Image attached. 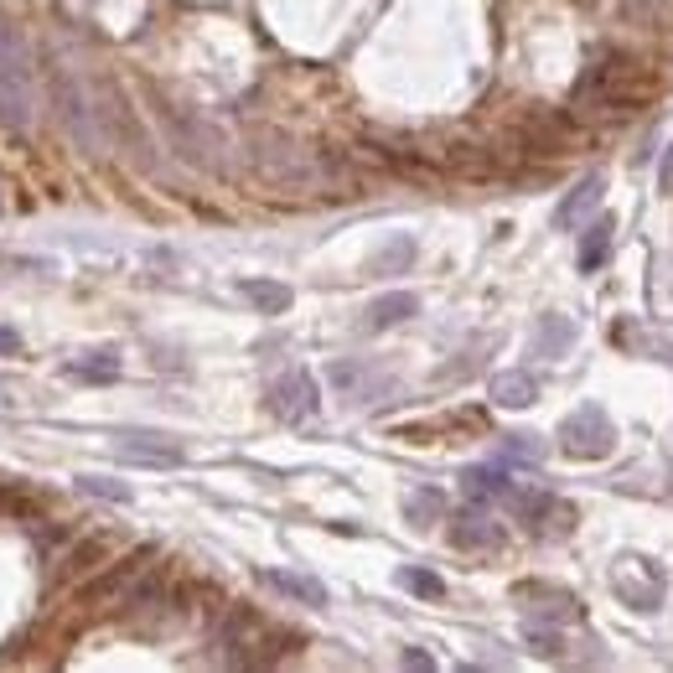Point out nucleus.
Here are the masks:
<instances>
[{
    "label": "nucleus",
    "mask_w": 673,
    "mask_h": 673,
    "mask_svg": "<svg viewBox=\"0 0 673 673\" xmlns=\"http://www.w3.org/2000/svg\"><path fill=\"white\" fill-rule=\"evenodd\" d=\"M648 99H658L653 68L642 63L638 52L611 48L607 58H596L591 73L576 83L570 110H576L580 120H627V114L642 110Z\"/></svg>",
    "instance_id": "f257e3e1"
},
{
    "label": "nucleus",
    "mask_w": 673,
    "mask_h": 673,
    "mask_svg": "<svg viewBox=\"0 0 673 673\" xmlns=\"http://www.w3.org/2000/svg\"><path fill=\"white\" fill-rule=\"evenodd\" d=\"M0 125L11 130L37 125V83H32V63H27V42L6 21H0Z\"/></svg>",
    "instance_id": "f03ea898"
},
{
    "label": "nucleus",
    "mask_w": 673,
    "mask_h": 673,
    "mask_svg": "<svg viewBox=\"0 0 673 673\" xmlns=\"http://www.w3.org/2000/svg\"><path fill=\"white\" fill-rule=\"evenodd\" d=\"M611 591L632 611H658L663 596H669V576L653 560H642V555H622V560L611 565Z\"/></svg>",
    "instance_id": "7ed1b4c3"
},
{
    "label": "nucleus",
    "mask_w": 673,
    "mask_h": 673,
    "mask_svg": "<svg viewBox=\"0 0 673 673\" xmlns=\"http://www.w3.org/2000/svg\"><path fill=\"white\" fill-rule=\"evenodd\" d=\"M560 441L570 456H580V462H601L611 446H617V425L607 420V410L601 404H580V410H570L560 425Z\"/></svg>",
    "instance_id": "20e7f679"
},
{
    "label": "nucleus",
    "mask_w": 673,
    "mask_h": 673,
    "mask_svg": "<svg viewBox=\"0 0 673 673\" xmlns=\"http://www.w3.org/2000/svg\"><path fill=\"white\" fill-rule=\"evenodd\" d=\"M166 125H172V135H177V145H182V156L187 161H197V166H224V151H228V141H224V130H213L208 120H197V114H182V110H166Z\"/></svg>",
    "instance_id": "39448f33"
},
{
    "label": "nucleus",
    "mask_w": 673,
    "mask_h": 673,
    "mask_svg": "<svg viewBox=\"0 0 673 673\" xmlns=\"http://www.w3.org/2000/svg\"><path fill=\"white\" fill-rule=\"evenodd\" d=\"M508 503L518 508V518H524V524H539V534H570V529H576V508H570V503H560V497H549V493L514 487V493H508Z\"/></svg>",
    "instance_id": "423d86ee"
},
{
    "label": "nucleus",
    "mask_w": 673,
    "mask_h": 673,
    "mask_svg": "<svg viewBox=\"0 0 673 673\" xmlns=\"http://www.w3.org/2000/svg\"><path fill=\"white\" fill-rule=\"evenodd\" d=\"M270 410L280 420H290V425H296V420H311L317 415V379H311L306 369L280 373V379L270 384Z\"/></svg>",
    "instance_id": "0eeeda50"
},
{
    "label": "nucleus",
    "mask_w": 673,
    "mask_h": 673,
    "mask_svg": "<svg viewBox=\"0 0 673 673\" xmlns=\"http://www.w3.org/2000/svg\"><path fill=\"white\" fill-rule=\"evenodd\" d=\"M114 451L135 466H161V472H172V466L187 462V451L172 441V435H156V431H125L114 441Z\"/></svg>",
    "instance_id": "6e6552de"
},
{
    "label": "nucleus",
    "mask_w": 673,
    "mask_h": 673,
    "mask_svg": "<svg viewBox=\"0 0 673 673\" xmlns=\"http://www.w3.org/2000/svg\"><path fill=\"white\" fill-rule=\"evenodd\" d=\"M58 110H63V125L73 130V135H79V141L89 145V151H99V145H104V135L94 130V114H99V110H94V99L83 94V89H79L73 79H68V73L58 79Z\"/></svg>",
    "instance_id": "1a4fd4ad"
},
{
    "label": "nucleus",
    "mask_w": 673,
    "mask_h": 673,
    "mask_svg": "<svg viewBox=\"0 0 673 673\" xmlns=\"http://www.w3.org/2000/svg\"><path fill=\"white\" fill-rule=\"evenodd\" d=\"M332 384L353 404H373V400H384V394H394V379H384L369 363H332Z\"/></svg>",
    "instance_id": "9d476101"
},
{
    "label": "nucleus",
    "mask_w": 673,
    "mask_h": 673,
    "mask_svg": "<svg viewBox=\"0 0 673 673\" xmlns=\"http://www.w3.org/2000/svg\"><path fill=\"white\" fill-rule=\"evenodd\" d=\"M534 400H539V379H534V373H497L493 379L497 410H529Z\"/></svg>",
    "instance_id": "9b49d317"
},
{
    "label": "nucleus",
    "mask_w": 673,
    "mask_h": 673,
    "mask_svg": "<svg viewBox=\"0 0 673 673\" xmlns=\"http://www.w3.org/2000/svg\"><path fill=\"white\" fill-rule=\"evenodd\" d=\"M415 311H420V296H410V290H389V296H379V301L369 306V327L373 332H384V327L410 321Z\"/></svg>",
    "instance_id": "f8f14e48"
},
{
    "label": "nucleus",
    "mask_w": 673,
    "mask_h": 673,
    "mask_svg": "<svg viewBox=\"0 0 673 673\" xmlns=\"http://www.w3.org/2000/svg\"><path fill=\"white\" fill-rule=\"evenodd\" d=\"M265 586H275L280 596H296V601H306V607H327V586L311 576H290V570H265Z\"/></svg>",
    "instance_id": "ddd939ff"
},
{
    "label": "nucleus",
    "mask_w": 673,
    "mask_h": 673,
    "mask_svg": "<svg viewBox=\"0 0 673 673\" xmlns=\"http://www.w3.org/2000/svg\"><path fill=\"white\" fill-rule=\"evenodd\" d=\"M601 187H607L601 177H586V182L576 187V193H570V197L560 203V213H555V224H560V228H580V224H586V213H591L596 203H601Z\"/></svg>",
    "instance_id": "4468645a"
},
{
    "label": "nucleus",
    "mask_w": 673,
    "mask_h": 673,
    "mask_svg": "<svg viewBox=\"0 0 673 673\" xmlns=\"http://www.w3.org/2000/svg\"><path fill=\"white\" fill-rule=\"evenodd\" d=\"M462 487H466L472 503H487V497H508V493H514V482L503 477V466H466Z\"/></svg>",
    "instance_id": "2eb2a0df"
},
{
    "label": "nucleus",
    "mask_w": 673,
    "mask_h": 673,
    "mask_svg": "<svg viewBox=\"0 0 673 673\" xmlns=\"http://www.w3.org/2000/svg\"><path fill=\"white\" fill-rule=\"evenodd\" d=\"M451 539H456L462 549H497L503 534L493 529V518L487 514H462L456 524H451Z\"/></svg>",
    "instance_id": "dca6fc26"
},
{
    "label": "nucleus",
    "mask_w": 673,
    "mask_h": 673,
    "mask_svg": "<svg viewBox=\"0 0 673 673\" xmlns=\"http://www.w3.org/2000/svg\"><path fill=\"white\" fill-rule=\"evenodd\" d=\"M68 379H83V384H110V379H120V358L104 348V353H83L73 358V363H63Z\"/></svg>",
    "instance_id": "f3484780"
},
{
    "label": "nucleus",
    "mask_w": 673,
    "mask_h": 673,
    "mask_svg": "<svg viewBox=\"0 0 673 673\" xmlns=\"http://www.w3.org/2000/svg\"><path fill=\"white\" fill-rule=\"evenodd\" d=\"M524 135H529L545 156H555V151H565V145H570V125H565V120H555V114H529Z\"/></svg>",
    "instance_id": "a211bd4d"
},
{
    "label": "nucleus",
    "mask_w": 673,
    "mask_h": 673,
    "mask_svg": "<svg viewBox=\"0 0 673 673\" xmlns=\"http://www.w3.org/2000/svg\"><path fill=\"white\" fill-rule=\"evenodd\" d=\"M539 358H565V348L576 342V321H565V317H545L539 321Z\"/></svg>",
    "instance_id": "6ab92c4d"
},
{
    "label": "nucleus",
    "mask_w": 673,
    "mask_h": 673,
    "mask_svg": "<svg viewBox=\"0 0 673 673\" xmlns=\"http://www.w3.org/2000/svg\"><path fill=\"white\" fill-rule=\"evenodd\" d=\"M601 11H611V17L622 21H663L669 17V0H596Z\"/></svg>",
    "instance_id": "aec40b11"
},
{
    "label": "nucleus",
    "mask_w": 673,
    "mask_h": 673,
    "mask_svg": "<svg viewBox=\"0 0 673 673\" xmlns=\"http://www.w3.org/2000/svg\"><path fill=\"white\" fill-rule=\"evenodd\" d=\"M244 301H255L259 311H270V317H280L290 306V286H275V280H244Z\"/></svg>",
    "instance_id": "412c9836"
},
{
    "label": "nucleus",
    "mask_w": 673,
    "mask_h": 673,
    "mask_svg": "<svg viewBox=\"0 0 673 673\" xmlns=\"http://www.w3.org/2000/svg\"><path fill=\"white\" fill-rule=\"evenodd\" d=\"M611 218H596L591 228H586V239H580V270H596L601 259H607V249H611Z\"/></svg>",
    "instance_id": "4be33fe9"
},
{
    "label": "nucleus",
    "mask_w": 673,
    "mask_h": 673,
    "mask_svg": "<svg viewBox=\"0 0 673 673\" xmlns=\"http://www.w3.org/2000/svg\"><path fill=\"white\" fill-rule=\"evenodd\" d=\"M410 265H415V239H410V234L384 244V249L373 255V275H400V270H410Z\"/></svg>",
    "instance_id": "5701e85b"
},
{
    "label": "nucleus",
    "mask_w": 673,
    "mask_h": 673,
    "mask_svg": "<svg viewBox=\"0 0 673 673\" xmlns=\"http://www.w3.org/2000/svg\"><path fill=\"white\" fill-rule=\"evenodd\" d=\"M404 514H410V524H415V529H431L435 518H441V493H431V487L410 493V497H404Z\"/></svg>",
    "instance_id": "b1692460"
},
{
    "label": "nucleus",
    "mask_w": 673,
    "mask_h": 673,
    "mask_svg": "<svg viewBox=\"0 0 673 673\" xmlns=\"http://www.w3.org/2000/svg\"><path fill=\"white\" fill-rule=\"evenodd\" d=\"M503 462L539 466L545 462V441H539V435H503Z\"/></svg>",
    "instance_id": "393cba45"
},
{
    "label": "nucleus",
    "mask_w": 673,
    "mask_h": 673,
    "mask_svg": "<svg viewBox=\"0 0 673 673\" xmlns=\"http://www.w3.org/2000/svg\"><path fill=\"white\" fill-rule=\"evenodd\" d=\"M400 586H404V591H415V596H425V601L446 596V580L435 576V570H420V565H404V570H400Z\"/></svg>",
    "instance_id": "a878e982"
},
{
    "label": "nucleus",
    "mask_w": 673,
    "mask_h": 673,
    "mask_svg": "<svg viewBox=\"0 0 673 673\" xmlns=\"http://www.w3.org/2000/svg\"><path fill=\"white\" fill-rule=\"evenodd\" d=\"M79 487L89 497H110V503H130V487L114 477H79Z\"/></svg>",
    "instance_id": "bb28decb"
},
{
    "label": "nucleus",
    "mask_w": 673,
    "mask_h": 673,
    "mask_svg": "<svg viewBox=\"0 0 673 673\" xmlns=\"http://www.w3.org/2000/svg\"><path fill=\"white\" fill-rule=\"evenodd\" d=\"M17 348H21V336L11 327H0V353H17Z\"/></svg>",
    "instance_id": "cd10ccee"
},
{
    "label": "nucleus",
    "mask_w": 673,
    "mask_h": 673,
    "mask_svg": "<svg viewBox=\"0 0 673 673\" xmlns=\"http://www.w3.org/2000/svg\"><path fill=\"white\" fill-rule=\"evenodd\" d=\"M404 663H410V669H431V658L420 653V648H410V653H404Z\"/></svg>",
    "instance_id": "c85d7f7f"
},
{
    "label": "nucleus",
    "mask_w": 673,
    "mask_h": 673,
    "mask_svg": "<svg viewBox=\"0 0 673 673\" xmlns=\"http://www.w3.org/2000/svg\"><path fill=\"white\" fill-rule=\"evenodd\" d=\"M673 187V145H669V156H663V193Z\"/></svg>",
    "instance_id": "c756f323"
},
{
    "label": "nucleus",
    "mask_w": 673,
    "mask_h": 673,
    "mask_svg": "<svg viewBox=\"0 0 673 673\" xmlns=\"http://www.w3.org/2000/svg\"><path fill=\"white\" fill-rule=\"evenodd\" d=\"M0 394H6V384H0Z\"/></svg>",
    "instance_id": "7c9ffc66"
}]
</instances>
